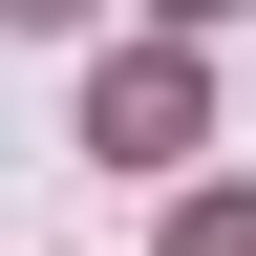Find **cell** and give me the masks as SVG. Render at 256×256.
Returning <instances> with one entry per match:
<instances>
[{"label": "cell", "instance_id": "obj_2", "mask_svg": "<svg viewBox=\"0 0 256 256\" xmlns=\"http://www.w3.org/2000/svg\"><path fill=\"white\" fill-rule=\"evenodd\" d=\"M171 256H256V192H192V214H171Z\"/></svg>", "mask_w": 256, "mask_h": 256}, {"label": "cell", "instance_id": "obj_1", "mask_svg": "<svg viewBox=\"0 0 256 256\" xmlns=\"http://www.w3.org/2000/svg\"><path fill=\"white\" fill-rule=\"evenodd\" d=\"M86 150H107V171H171L192 150V64H107V86H86Z\"/></svg>", "mask_w": 256, "mask_h": 256}, {"label": "cell", "instance_id": "obj_3", "mask_svg": "<svg viewBox=\"0 0 256 256\" xmlns=\"http://www.w3.org/2000/svg\"><path fill=\"white\" fill-rule=\"evenodd\" d=\"M171 22H214V0H171Z\"/></svg>", "mask_w": 256, "mask_h": 256}, {"label": "cell", "instance_id": "obj_4", "mask_svg": "<svg viewBox=\"0 0 256 256\" xmlns=\"http://www.w3.org/2000/svg\"><path fill=\"white\" fill-rule=\"evenodd\" d=\"M22 22H64V0H22Z\"/></svg>", "mask_w": 256, "mask_h": 256}]
</instances>
